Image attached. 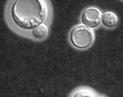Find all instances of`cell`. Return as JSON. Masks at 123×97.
Here are the masks:
<instances>
[{"label":"cell","instance_id":"cell-3","mask_svg":"<svg viewBox=\"0 0 123 97\" xmlns=\"http://www.w3.org/2000/svg\"><path fill=\"white\" fill-rule=\"evenodd\" d=\"M102 18L101 11L97 7H89L83 11L82 22L86 27L94 28L101 23Z\"/></svg>","mask_w":123,"mask_h":97},{"label":"cell","instance_id":"cell-5","mask_svg":"<svg viewBox=\"0 0 123 97\" xmlns=\"http://www.w3.org/2000/svg\"><path fill=\"white\" fill-rule=\"evenodd\" d=\"M48 30L46 25L41 24L38 26V27L33 29L32 34H33V36L35 38L41 39V38H44V37H46V35L48 34Z\"/></svg>","mask_w":123,"mask_h":97},{"label":"cell","instance_id":"cell-2","mask_svg":"<svg viewBox=\"0 0 123 97\" xmlns=\"http://www.w3.org/2000/svg\"><path fill=\"white\" fill-rule=\"evenodd\" d=\"M94 40V33L85 25L74 27L70 33V40L73 46L80 49H85L92 44Z\"/></svg>","mask_w":123,"mask_h":97},{"label":"cell","instance_id":"cell-1","mask_svg":"<svg viewBox=\"0 0 123 97\" xmlns=\"http://www.w3.org/2000/svg\"><path fill=\"white\" fill-rule=\"evenodd\" d=\"M47 15L48 6L44 0H15L11 9L12 20L26 30L42 24Z\"/></svg>","mask_w":123,"mask_h":97},{"label":"cell","instance_id":"cell-4","mask_svg":"<svg viewBox=\"0 0 123 97\" xmlns=\"http://www.w3.org/2000/svg\"><path fill=\"white\" fill-rule=\"evenodd\" d=\"M101 21L103 24L108 27H114L118 23V17L114 12L108 11L102 14Z\"/></svg>","mask_w":123,"mask_h":97},{"label":"cell","instance_id":"cell-7","mask_svg":"<svg viewBox=\"0 0 123 97\" xmlns=\"http://www.w3.org/2000/svg\"><path fill=\"white\" fill-rule=\"evenodd\" d=\"M98 97H105V96H98Z\"/></svg>","mask_w":123,"mask_h":97},{"label":"cell","instance_id":"cell-6","mask_svg":"<svg viewBox=\"0 0 123 97\" xmlns=\"http://www.w3.org/2000/svg\"><path fill=\"white\" fill-rule=\"evenodd\" d=\"M73 97H94L91 91L88 89H83L77 92Z\"/></svg>","mask_w":123,"mask_h":97}]
</instances>
